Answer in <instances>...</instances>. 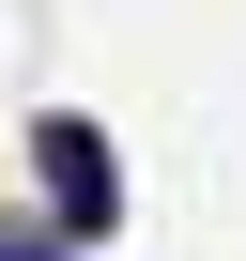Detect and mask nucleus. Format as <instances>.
<instances>
[{"instance_id":"nucleus-1","label":"nucleus","mask_w":246,"mask_h":261,"mask_svg":"<svg viewBox=\"0 0 246 261\" xmlns=\"http://www.w3.org/2000/svg\"><path fill=\"white\" fill-rule=\"evenodd\" d=\"M31 154H46V200H62V230H108L123 215V169H108V139L62 108V123H31Z\"/></svg>"},{"instance_id":"nucleus-2","label":"nucleus","mask_w":246,"mask_h":261,"mask_svg":"<svg viewBox=\"0 0 246 261\" xmlns=\"http://www.w3.org/2000/svg\"><path fill=\"white\" fill-rule=\"evenodd\" d=\"M0 261H46V230H0Z\"/></svg>"}]
</instances>
